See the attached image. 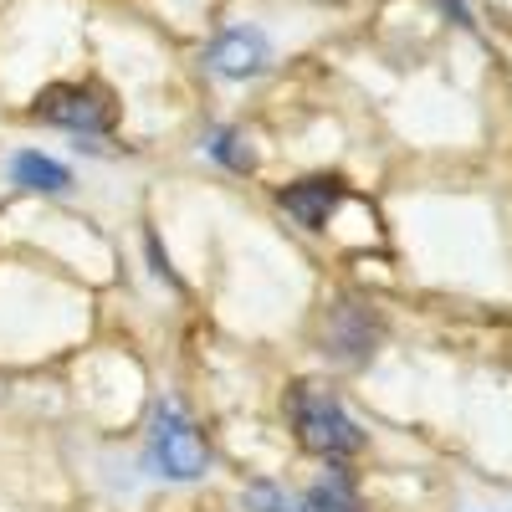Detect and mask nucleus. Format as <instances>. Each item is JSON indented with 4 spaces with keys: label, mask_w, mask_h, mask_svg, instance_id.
Returning a JSON list of instances; mask_svg holds the SVG:
<instances>
[{
    "label": "nucleus",
    "mask_w": 512,
    "mask_h": 512,
    "mask_svg": "<svg viewBox=\"0 0 512 512\" xmlns=\"http://www.w3.org/2000/svg\"><path fill=\"white\" fill-rule=\"evenodd\" d=\"M11 180L21 185V190H41V195H62V190H72V169H62L57 159H47V154H16L11 159Z\"/></svg>",
    "instance_id": "7"
},
{
    "label": "nucleus",
    "mask_w": 512,
    "mask_h": 512,
    "mask_svg": "<svg viewBox=\"0 0 512 512\" xmlns=\"http://www.w3.org/2000/svg\"><path fill=\"white\" fill-rule=\"evenodd\" d=\"M282 210L297 221V226H308V231H323L328 216L338 210V200H344V180H333V175H313V180H297L287 185L282 195Z\"/></svg>",
    "instance_id": "6"
},
{
    "label": "nucleus",
    "mask_w": 512,
    "mask_h": 512,
    "mask_svg": "<svg viewBox=\"0 0 512 512\" xmlns=\"http://www.w3.org/2000/svg\"><path fill=\"white\" fill-rule=\"evenodd\" d=\"M246 507H251V512H292V507H287V497H282L277 487H267V482L246 487Z\"/></svg>",
    "instance_id": "10"
},
{
    "label": "nucleus",
    "mask_w": 512,
    "mask_h": 512,
    "mask_svg": "<svg viewBox=\"0 0 512 512\" xmlns=\"http://www.w3.org/2000/svg\"><path fill=\"white\" fill-rule=\"evenodd\" d=\"M205 62L216 67L221 77H256L267 62H272V41L262 36V31H251V26H231V31H221L216 41H210V52H205Z\"/></svg>",
    "instance_id": "4"
},
{
    "label": "nucleus",
    "mask_w": 512,
    "mask_h": 512,
    "mask_svg": "<svg viewBox=\"0 0 512 512\" xmlns=\"http://www.w3.org/2000/svg\"><path fill=\"white\" fill-rule=\"evenodd\" d=\"M31 113L41 123L72 128V134H108L118 123V103H113L108 88H98V82H52V88L36 93Z\"/></svg>",
    "instance_id": "3"
},
{
    "label": "nucleus",
    "mask_w": 512,
    "mask_h": 512,
    "mask_svg": "<svg viewBox=\"0 0 512 512\" xmlns=\"http://www.w3.org/2000/svg\"><path fill=\"white\" fill-rule=\"evenodd\" d=\"M287 415H292V431L313 456H328V461H344V456H359L364 451V431L359 420L338 405L323 384H292L287 395Z\"/></svg>",
    "instance_id": "1"
},
{
    "label": "nucleus",
    "mask_w": 512,
    "mask_h": 512,
    "mask_svg": "<svg viewBox=\"0 0 512 512\" xmlns=\"http://www.w3.org/2000/svg\"><path fill=\"white\" fill-rule=\"evenodd\" d=\"M205 149L216 154L221 164H231V169H256V149H246V144H241L236 128H216V134L205 139Z\"/></svg>",
    "instance_id": "9"
},
{
    "label": "nucleus",
    "mask_w": 512,
    "mask_h": 512,
    "mask_svg": "<svg viewBox=\"0 0 512 512\" xmlns=\"http://www.w3.org/2000/svg\"><path fill=\"white\" fill-rule=\"evenodd\" d=\"M379 338V323L359 308V303H338L323 323V354L338 359V364H359Z\"/></svg>",
    "instance_id": "5"
},
{
    "label": "nucleus",
    "mask_w": 512,
    "mask_h": 512,
    "mask_svg": "<svg viewBox=\"0 0 512 512\" xmlns=\"http://www.w3.org/2000/svg\"><path fill=\"white\" fill-rule=\"evenodd\" d=\"M308 512H364V502L354 497V487L344 477H328L308 492Z\"/></svg>",
    "instance_id": "8"
},
{
    "label": "nucleus",
    "mask_w": 512,
    "mask_h": 512,
    "mask_svg": "<svg viewBox=\"0 0 512 512\" xmlns=\"http://www.w3.org/2000/svg\"><path fill=\"white\" fill-rule=\"evenodd\" d=\"M149 466L169 482H200L210 472V446L200 441L190 415L169 400L154 405V420H149Z\"/></svg>",
    "instance_id": "2"
}]
</instances>
